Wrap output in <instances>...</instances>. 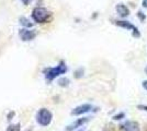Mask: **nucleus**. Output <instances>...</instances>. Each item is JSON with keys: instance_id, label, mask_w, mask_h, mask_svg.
Here are the masks:
<instances>
[{"instance_id": "obj_1", "label": "nucleus", "mask_w": 147, "mask_h": 131, "mask_svg": "<svg viewBox=\"0 0 147 131\" xmlns=\"http://www.w3.org/2000/svg\"><path fill=\"white\" fill-rule=\"evenodd\" d=\"M67 72V66L65 65V63L61 61L58 66L53 67V68H47L44 70V74H45V79L47 81H53L56 76L61 74H64Z\"/></svg>"}, {"instance_id": "obj_2", "label": "nucleus", "mask_w": 147, "mask_h": 131, "mask_svg": "<svg viewBox=\"0 0 147 131\" xmlns=\"http://www.w3.org/2000/svg\"><path fill=\"white\" fill-rule=\"evenodd\" d=\"M49 18H51V12L47 11L45 8L36 7L32 11V19L36 23H46Z\"/></svg>"}, {"instance_id": "obj_3", "label": "nucleus", "mask_w": 147, "mask_h": 131, "mask_svg": "<svg viewBox=\"0 0 147 131\" xmlns=\"http://www.w3.org/2000/svg\"><path fill=\"white\" fill-rule=\"evenodd\" d=\"M36 122L42 127H47V126L52 122L53 119V115L49 112L47 108H41L38 112H36Z\"/></svg>"}, {"instance_id": "obj_4", "label": "nucleus", "mask_w": 147, "mask_h": 131, "mask_svg": "<svg viewBox=\"0 0 147 131\" xmlns=\"http://www.w3.org/2000/svg\"><path fill=\"white\" fill-rule=\"evenodd\" d=\"M114 23H115L117 26H120V27H123V29H126V30H129V31H132L133 32V36H134V37H140V36H141V33L138 31V29H136L132 23H129V21H124V20L120 21V20H117V21H114Z\"/></svg>"}, {"instance_id": "obj_5", "label": "nucleus", "mask_w": 147, "mask_h": 131, "mask_svg": "<svg viewBox=\"0 0 147 131\" xmlns=\"http://www.w3.org/2000/svg\"><path fill=\"white\" fill-rule=\"evenodd\" d=\"M92 108H93V106H92L91 104H82V105L75 107L71 110V115L73 116H79V115H82V114L91 112Z\"/></svg>"}, {"instance_id": "obj_6", "label": "nucleus", "mask_w": 147, "mask_h": 131, "mask_svg": "<svg viewBox=\"0 0 147 131\" xmlns=\"http://www.w3.org/2000/svg\"><path fill=\"white\" fill-rule=\"evenodd\" d=\"M19 36H20V38H21L23 42H29V41H32V39L35 38L36 33L34 31H32V30L21 29L20 32H19Z\"/></svg>"}, {"instance_id": "obj_7", "label": "nucleus", "mask_w": 147, "mask_h": 131, "mask_svg": "<svg viewBox=\"0 0 147 131\" xmlns=\"http://www.w3.org/2000/svg\"><path fill=\"white\" fill-rule=\"evenodd\" d=\"M120 129L121 131H140V126L136 121L129 120L120 126Z\"/></svg>"}, {"instance_id": "obj_8", "label": "nucleus", "mask_w": 147, "mask_h": 131, "mask_svg": "<svg viewBox=\"0 0 147 131\" xmlns=\"http://www.w3.org/2000/svg\"><path fill=\"white\" fill-rule=\"evenodd\" d=\"M89 119H90L89 117L78 118L77 120H75L73 124H70V125L68 126L67 128H66V131H74V130H76V129H78V128H80V127H82L86 122H88Z\"/></svg>"}, {"instance_id": "obj_9", "label": "nucleus", "mask_w": 147, "mask_h": 131, "mask_svg": "<svg viewBox=\"0 0 147 131\" xmlns=\"http://www.w3.org/2000/svg\"><path fill=\"white\" fill-rule=\"evenodd\" d=\"M115 10H117V14H119L120 17H122V18H125V17H127V15L129 14V8L125 6V5H123V3H119V5H117Z\"/></svg>"}, {"instance_id": "obj_10", "label": "nucleus", "mask_w": 147, "mask_h": 131, "mask_svg": "<svg viewBox=\"0 0 147 131\" xmlns=\"http://www.w3.org/2000/svg\"><path fill=\"white\" fill-rule=\"evenodd\" d=\"M19 21H20V24L25 26V27H32V26H33V24L30 22V20L24 18V17H21V18L19 19Z\"/></svg>"}, {"instance_id": "obj_11", "label": "nucleus", "mask_w": 147, "mask_h": 131, "mask_svg": "<svg viewBox=\"0 0 147 131\" xmlns=\"http://www.w3.org/2000/svg\"><path fill=\"white\" fill-rule=\"evenodd\" d=\"M58 84L61 86H68L69 85V80H68L67 78H61V79L58 80Z\"/></svg>"}, {"instance_id": "obj_12", "label": "nucleus", "mask_w": 147, "mask_h": 131, "mask_svg": "<svg viewBox=\"0 0 147 131\" xmlns=\"http://www.w3.org/2000/svg\"><path fill=\"white\" fill-rule=\"evenodd\" d=\"M7 131H20V125L17 124V125H10L8 127Z\"/></svg>"}, {"instance_id": "obj_13", "label": "nucleus", "mask_w": 147, "mask_h": 131, "mask_svg": "<svg viewBox=\"0 0 147 131\" xmlns=\"http://www.w3.org/2000/svg\"><path fill=\"white\" fill-rule=\"evenodd\" d=\"M125 117V114L124 112H121V114H117V115H115L114 117H113V119L114 120H120V119H122Z\"/></svg>"}, {"instance_id": "obj_14", "label": "nucleus", "mask_w": 147, "mask_h": 131, "mask_svg": "<svg viewBox=\"0 0 147 131\" xmlns=\"http://www.w3.org/2000/svg\"><path fill=\"white\" fill-rule=\"evenodd\" d=\"M137 108H138V109H142V110H146L147 112V106H145V105H138Z\"/></svg>"}, {"instance_id": "obj_15", "label": "nucleus", "mask_w": 147, "mask_h": 131, "mask_svg": "<svg viewBox=\"0 0 147 131\" xmlns=\"http://www.w3.org/2000/svg\"><path fill=\"white\" fill-rule=\"evenodd\" d=\"M137 15H138V17H140V18H141V20H142V21H143V20L145 19V17H144V14H143V12H141V11H140V12L137 13Z\"/></svg>"}, {"instance_id": "obj_16", "label": "nucleus", "mask_w": 147, "mask_h": 131, "mask_svg": "<svg viewBox=\"0 0 147 131\" xmlns=\"http://www.w3.org/2000/svg\"><path fill=\"white\" fill-rule=\"evenodd\" d=\"M30 1H31V0H21V2H22L24 6H28V5L30 3Z\"/></svg>"}, {"instance_id": "obj_17", "label": "nucleus", "mask_w": 147, "mask_h": 131, "mask_svg": "<svg viewBox=\"0 0 147 131\" xmlns=\"http://www.w3.org/2000/svg\"><path fill=\"white\" fill-rule=\"evenodd\" d=\"M143 87L147 91V81H143Z\"/></svg>"}, {"instance_id": "obj_18", "label": "nucleus", "mask_w": 147, "mask_h": 131, "mask_svg": "<svg viewBox=\"0 0 147 131\" xmlns=\"http://www.w3.org/2000/svg\"><path fill=\"white\" fill-rule=\"evenodd\" d=\"M143 7L147 8V0H143Z\"/></svg>"}, {"instance_id": "obj_19", "label": "nucleus", "mask_w": 147, "mask_h": 131, "mask_svg": "<svg viewBox=\"0 0 147 131\" xmlns=\"http://www.w3.org/2000/svg\"><path fill=\"white\" fill-rule=\"evenodd\" d=\"M145 73L147 74V66H146V68H145Z\"/></svg>"}, {"instance_id": "obj_20", "label": "nucleus", "mask_w": 147, "mask_h": 131, "mask_svg": "<svg viewBox=\"0 0 147 131\" xmlns=\"http://www.w3.org/2000/svg\"><path fill=\"white\" fill-rule=\"evenodd\" d=\"M79 131H87V130H84V129H81V130H79Z\"/></svg>"}]
</instances>
